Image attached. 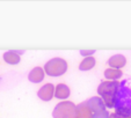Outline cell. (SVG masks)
I'll use <instances>...</instances> for the list:
<instances>
[{"label": "cell", "mask_w": 131, "mask_h": 118, "mask_svg": "<svg viewBox=\"0 0 131 118\" xmlns=\"http://www.w3.org/2000/svg\"><path fill=\"white\" fill-rule=\"evenodd\" d=\"M75 112H77V118H92L94 116V112L89 108L87 101L78 104L75 108Z\"/></svg>", "instance_id": "8992f818"}, {"label": "cell", "mask_w": 131, "mask_h": 118, "mask_svg": "<svg viewBox=\"0 0 131 118\" xmlns=\"http://www.w3.org/2000/svg\"><path fill=\"white\" fill-rule=\"evenodd\" d=\"M4 60H5L7 64L16 65L20 63V56L15 51H7L4 53Z\"/></svg>", "instance_id": "8fae6325"}, {"label": "cell", "mask_w": 131, "mask_h": 118, "mask_svg": "<svg viewBox=\"0 0 131 118\" xmlns=\"http://www.w3.org/2000/svg\"><path fill=\"white\" fill-rule=\"evenodd\" d=\"M28 79L29 81L32 82V84H38L44 79V71L41 67H35V68L31 69V72L28 75Z\"/></svg>", "instance_id": "9c48e42d"}, {"label": "cell", "mask_w": 131, "mask_h": 118, "mask_svg": "<svg viewBox=\"0 0 131 118\" xmlns=\"http://www.w3.org/2000/svg\"><path fill=\"white\" fill-rule=\"evenodd\" d=\"M67 63L62 58H52L45 64L44 71L50 76H60L66 72Z\"/></svg>", "instance_id": "277c9868"}, {"label": "cell", "mask_w": 131, "mask_h": 118, "mask_svg": "<svg viewBox=\"0 0 131 118\" xmlns=\"http://www.w3.org/2000/svg\"><path fill=\"white\" fill-rule=\"evenodd\" d=\"M95 53V50H80V54L81 56H88V54Z\"/></svg>", "instance_id": "9a60e30c"}, {"label": "cell", "mask_w": 131, "mask_h": 118, "mask_svg": "<svg viewBox=\"0 0 131 118\" xmlns=\"http://www.w3.org/2000/svg\"><path fill=\"white\" fill-rule=\"evenodd\" d=\"M109 118H122V117L119 115H117L116 112H114V113H111V115L109 116Z\"/></svg>", "instance_id": "2e32d148"}, {"label": "cell", "mask_w": 131, "mask_h": 118, "mask_svg": "<svg viewBox=\"0 0 131 118\" xmlns=\"http://www.w3.org/2000/svg\"><path fill=\"white\" fill-rule=\"evenodd\" d=\"M37 95H38V97L42 100V101H50L52 98V96L54 95V87L52 84H47L44 85V86L42 87V88L38 90V93H37Z\"/></svg>", "instance_id": "52a82bcc"}, {"label": "cell", "mask_w": 131, "mask_h": 118, "mask_svg": "<svg viewBox=\"0 0 131 118\" xmlns=\"http://www.w3.org/2000/svg\"><path fill=\"white\" fill-rule=\"evenodd\" d=\"M114 108L122 118H131V78L119 82Z\"/></svg>", "instance_id": "6da1fadb"}, {"label": "cell", "mask_w": 131, "mask_h": 118, "mask_svg": "<svg viewBox=\"0 0 131 118\" xmlns=\"http://www.w3.org/2000/svg\"><path fill=\"white\" fill-rule=\"evenodd\" d=\"M87 103H88L89 108L92 109V111L95 113H99V112H102V111H106V104H104L103 100H102L101 97H97V96H94V97L89 98L88 101H87Z\"/></svg>", "instance_id": "5b68a950"}, {"label": "cell", "mask_w": 131, "mask_h": 118, "mask_svg": "<svg viewBox=\"0 0 131 118\" xmlns=\"http://www.w3.org/2000/svg\"><path fill=\"white\" fill-rule=\"evenodd\" d=\"M119 87L118 81H104L101 82L97 87V93L102 97L107 108H114L115 97H116L117 89Z\"/></svg>", "instance_id": "7a4b0ae2"}, {"label": "cell", "mask_w": 131, "mask_h": 118, "mask_svg": "<svg viewBox=\"0 0 131 118\" xmlns=\"http://www.w3.org/2000/svg\"><path fill=\"white\" fill-rule=\"evenodd\" d=\"M109 112L108 111H102V112H99V113H95L94 116H93V117L92 118H109Z\"/></svg>", "instance_id": "5bb4252c"}, {"label": "cell", "mask_w": 131, "mask_h": 118, "mask_svg": "<svg viewBox=\"0 0 131 118\" xmlns=\"http://www.w3.org/2000/svg\"><path fill=\"white\" fill-rule=\"evenodd\" d=\"M54 96L59 100H65L70 96V88L64 84H59L54 89Z\"/></svg>", "instance_id": "30bf717a"}, {"label": "cell", "mask_w": 131, "mask_h": 118, "mask_svg": "<svg viewBox=\"0 0 131 118\" xmlns=\"http://www.w3.org/2000/svg\"><path fill=\"white\" fill-rule=\"evenodd\" d=\"M122 71L121 69H116V68H108L104 71V76L106 79L110 80V81H117L119 78L122 76Z\"/></svg>", "instance_id": "7c38bea8"}, {"label": "cell", "mask_w": 131, "mask_h": 118, "mask_svg": "<svg viewBox=\"0 0 131 118\" xmlns=\"http://www.w3.org/2000/svg\"><path fill=\"white\" fill-rule=\"evenodd\" d=\"M77 105H74L73 102L70 101H63L56 105L53 109L52 116L53 118H77V112H75Z\"/></svg>", "instance_id": "3957f363"}, {"label": "cell", "mask_w": 131, "mask_h": 118, "mask_svg": "<svg viewBox=\"0 0 131 118\" xmlns=\"http://www.w3.org/2000/svg\"><path fill=\"white\" fill-rule=\"evenodd\" d=\"M108 64H109V66H110V68L121 69L123 66H125L126 59L123 54H115V56H113V57L109 58Z\"/></svg>", "instance_id": "ba28073f"}, {"label": "cell", "mask_w": 131, "mask_h": 118, "mask_svg": "<svg viewBox=\"0 0 131 118\" xmlns=\"http://www.w3.org/2000/svg\"><path fill=\"white\" fill-rule=\"evenodd\" d=\"M95 66V59L93 57H87L80 63L79 65V69L80 71H89Z\"/></svg>", "instance_id": "4fadbf2b"}, {"label": "cell", "mask_w": 131, "mask_h": 118, "mask_svg": "<svg viewBox=\"0 0 131 118\" xmlns=\"http://www.w3.org/2000/svg\"><path fill=\"white\" fill-rule=\"evenodd\" d=\"M14 51H15V52H16V53H17V54H19V56H20V54H21V53H23V52H25V50H21V51H17V50H14Z\"/></svg>", "instance_id": "e0dca14e"}]
</instances>
